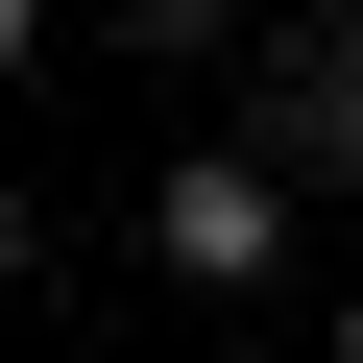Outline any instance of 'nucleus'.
<instances>
[{"label":"nucleus","instance_id":"obj_1","mask_svg":"<svg viewBox=\"0 0 363 363\" xmlns=\"http://www.w3.org/2000/svg\"><path fill=\"white\" fill-rule=\"evenodd\" d=\"M242 145L291 169V194H363V0H291V25L242 49Z\"/></svg>","mask_w":363,"mask_h":363},{"label":"nucleus","instance_id":"obj_2","mask_svg":"<svg viewBox=\"0 0 363 363\" xmlns=\"http://www.w3.org/2000/svg\"><path fill=\"white\" fill-rule=\"evenodd\" d=\"M145 267H169V291H267V267H291V169H267V145H169Z\"/></svg>","mask_w":363,"mask_h":363},{"label":"nucleus","instance_id":"obj_3","mask_svg":"<svg viewBox=\"0 0 363 363\" xmlns=\"http://www.w3.org/2000/svg\"><path fill=\"white\" fill-rule=\"evenodd\" d=\"M218 25H242V0H121V49H218Z\"/></svg>","mask_w":363,"mask_h":363},{"label":"nucleus","instance_id":"obj_4","mask_svg":"<svg viewBox=\"0 0 363 363\" xmlns=\"http://www.w3.org/2000/svg\"><path fill=\"white\" fill-rule=\"evenodd\" d=\"M25 267H49V194H25V169H0V291H25Z\"/></svg>","mask_w":363,"mask_h":363},{"label":"nucleus","instance_id":"obj_5","mask_svg":"<svg viewBox=\"0 0 363 363\" xmlns=\"http://www.w3.org/2000/svg\"><path fill=\"white\" fill-rule=\"evenodd\" d=\"M25 49H49V0H0V73H25Z\"/></svg>","mask_w":363,"mask_h":363},{"label":"nucleus","instance_id":"obj_6","mask_svg":"<svg viewBox=\"0 0 363 363\" xmlns=\"http://www.w3.org/2000/svg\"><path fill=\"white\" fill-rule=\"evenodd\" d=\"M339 363H363V291H339Z\"/></svg>","mask_w":363,"mask_h":363}]
</instances>
